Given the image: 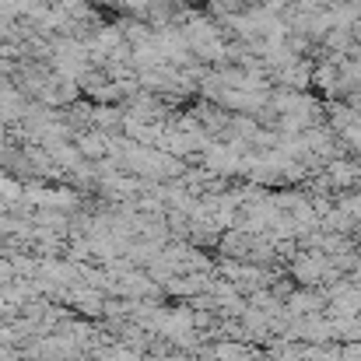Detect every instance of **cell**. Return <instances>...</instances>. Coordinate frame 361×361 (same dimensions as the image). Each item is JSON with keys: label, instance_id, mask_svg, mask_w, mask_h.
Listing matches in <instances>:
<instances>
[]
</instances>
